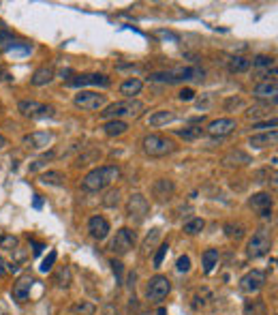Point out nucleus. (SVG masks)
Returning a JSON list of instances; mask_svg holds the SVG:
<instances>
[{"instance_id":"nucleus-7","label":"nucleus","mask_w":278,"mask_h":315,"mask_svg":"<svg viewBox=\"0 0 278 315\" xmlns=\"http://www.w3.org/2000/svg\"><path fill=\"white\" fill-rule=\"evenodd\" d=\"M17 109L26 118H47V116H54V107L39 101H19Z\"/></svg>"},{"instance_id":"nucleus-1","label":"nucleus","mask_w":278,"mask_h":315,"mask_svg":"<svg viewBox=\"0 0 278 315\" xmlns=\"http://www.w3.org/2000/svg\"><path fill=\"white\" fill-rule=\"evenodd\" d=\"M118 178H120V167L118 165H101V167H96V170H92L90 174H86V178H83V182H81V189L90 191V193L103 191L105 186L116 182Z\"/></svg>"},{"instance_id":"nucleus-41","label":"nucleus","mask_w":278,"mask_h":315,"mask_svg":"<svg viewBox=\"0 0 278 315\" xmlns=\"http://www.w3.org/2000/svg\"><path fill=\"white\" fill-rule=\"evenodd\" d=\"M112 270H114V274H116V281L122 283V264L118 260H112Z\"/></svg>"},{"instance_id":"nucleus-35","label":"nucleus","mask_w":278,"mask_h":315,"mask_svg":"<svg viewBox=\"0 0 278 315\" xmlns=\"http://www.w3.org/2000/svg\"><path fill=\"white\" fill-rule=\"evenodd\" d=\"M69 281H71V274H69V268H60V270H58V274H56V283H58V285H64V287H67L69 285Z\"/></svg>"},{"instance_id":"nucleus-12","label":"nucleus","mask_w":278,"mask_h":315,"mask_svg":"<svg viewBox=\"0 0 278 315\" xmlns=\"http://www.w3.org/2000/svg\"><path fill=\"white\" fill-rule=\"evenodd\" d=\"M128 217L135 219V221H144L148 210H150V204H148V199L141 195V193H135V195H131V199H128Z\"/></svg>"},{"instance_id":"nucleus-47","label":"nucleus","mask_w":278,"mask_h":315,"mask_svg":"<svg viewBox=\"0 0 278 315\" xmlns=\"http://www.w3.org/2000/svg\"><path fill=\"white\" fill-rule=\"evenodd\" d=\"M159 37H165V39H173V41H178V37H176V35H171V32H165V30H160V32H159Z\"/></svg>"},{"instance_id":"nucleus-18","label":"nucleus","mask_w":278,"mask_h":315,"mask_svg":"<svg viewBox=\"0 0 278 315\" xmlns=\"http://www.w3.org/2000/svg\"><path fill=\"white\" fill-rule=\"evenodd\" d=\"M276 82H263L259 84V86L253 88V94L257 96V99H272L276 101Z\"/></svg>"},{"instance_id":"nucleus-45","label":"nucleus","mask_w":278,"mask_h":315,"mask_svg":"<svg viewBox=\"0 0 278 315\" xmlns=\"http://www.w3.org/2000/svg\"><path fill=\"white\" fill-rule=\"evenodd\" d=\"M32 247H35V251H32V253H35V255H41V253H43V249H45V244H41V242H32Z\"/></svg>"},{"instance_id":"nucleus-34","label":"nucleus","mask_w":278,"mask_h":315,"mask_svg":"<svg viewBox=\"0 0 278 315\" xmlns=\"http://www.w3.org/2000/svg\"><path fill=\"white\" fill-rule=\"evenodd\" d=\"M176 268H178V272H189V270H191V257L189 255H180L178 262H176Z\"/></svg>"},{"instance_id":"nucleus-23","label":"nucleus","mask_w":278,"mask_h":315,"mask_svg":"<svg viewBox=\"0 0 278 315\" xmlns=\"http://www.w3.org/2000/svg\"><path fill=\"white\" fill-rule=\"evenodd\" d=\"M250 206L259 212H266L272 208V197H270L268 193H257V195H253V199H250Z\"/></svg>"},{"instance_id":"nucleus-44","label":"nucleus","mask_w":278,"mask_h":315,"mask_svg":"<svg viewBox=\"0 0 278 315\" xmlns=\"http://www.w3.org/2000/svg\"><path fill=\"white\" fill-rule=\"evenodd\" d=\"M0 43H6V45H11L13 43V37L9 35L6 30H0Z\"/></svg>"},{"instance_id":"nucleus-20","label":"nucleus","mask_w":278,"mask_h":315,"mask_svg":"<svg viewBox=\"0 0 278 315\" xmlns=\"http://www.w3.org/2000/svg\"><path fill=\"white\" fill-rule=\"evenodd\" d=\"M141 88H144L141 80H137V77H131V80H126V82H122V84H120V94L131 96V99H133L135 94H139V92H141Z\"/></svg>"},{"instance_id":"nucleus-26","label":"nucleus","mask_w":278,"mask_h":315,"mask_svg":"<svg viewBox=\"0 0 278 315\" xmlns=\"http://www.w3.org/2000/svg\"><path fill=\"white\" fill-rule=\"evenodd\" d=\"M39 180H41L43 184H51V186H60L64 182V174L62 172H45L39 176Z\"/></svg>"},{"instance_id":"nucleus-16","label":"nucleus","mask_w":278,"mask_h":315,"mask_svg":"<svg viewBox=\"0 0 278 315\" xmlns=\"http://www.w3.org/2000/svg\"><path fill=\"white\" fill-rule=\"evenodd\" d=\"M32 283H35V279H32L30 274L22 276V279H19L15 285H13V298H15L17 302H24L26 298H28V294H30Z\"/></svg>"},{"instance_id":"nucleus-17","label":"nucleus","mask_w":278,"mask_h":315,"mask_svg":"<svg viewBox=\"0 0 278 315\" xmlns=\"http://www.w3.org/2000/svg\"><path fill=\"white\" fill-rule=\"evenodd\" d=\"M51 80H54V71H51V67H39L35 73H32L30 84L32 86H47Z\"/></svg>"},{"instance_id":"nucleus-50","label":"nucleus","mask_w":278,"mask_h":315,"mask_svg":"<svg viewBox=\"0 0 278 315\" xmlns=\"http://www.w3.org/2000/svg\"><path fill=\"white\" fill-rule=\"evenodd\" d=\"M4 272V262H2V257H0V274Z\"/></svg>"},{"instance_id":"nucleus-13","label":"nucleus","mask_w":278,"mask_h":315,"mask_svg":"<svg viewBox=\"0 0 278 315\" xmlns=\"http://www.w3.org/2000/svg\"><path fill=\"white\" fill-rule=\"evenodd\" d=\"M205 131L210 135H214V137H225V135L236 131V120L234 118H218L214 122H210Z\"/></svg>"},{"instance_id":"nucleus-3","label":"nucleus","mask_w":278,"mask_h":315,"mask_svg":"<svg viewBox=\"0 0 278 315\" xmlns=\"http://www.w3.org/2000/svg\"><path fill=\"white\" fill-rule=\"evenodd\" d=\"M146 109V105L137 99H128V101H118V103H112L107 105L105 109L101 112L103 118H112V120H122V118H137L141 116V112Z\"/></svg>"},{"instance_id":"nucleus-15","label":"nucleus","mask_w":278,"mask_h":315,"mask_svg":"<svg viewBox=\"0 0 278 315\" xmlns=\"http://www.w3.org/2000/svg\"><path fill=\"white\" fill-rule=\"evenodd\" d=\"M51 141V133L49 131H32L28 135H24V146L26 148H45Z\"/></svg>"},{"instance_id":"nucleus-11","label":"nucleus","mask_w":278,"mask_h":315,"mask_svg":"<svg viewBox=\"0 0 278 315\" xmlns=\"http://www.w3.org/2000/svg\"><path fill=\"white\" fill-rule=\"evenodd\" d=\"M266 285V272L263 270H250L240 279V289L244 294H257L259 289Z\"/></svg>"},{"instance_id":"nucleus-33","label":"nucleus","mask_w":278,"mask_h":315,"mask_svg":"<svg viewBox=\"0 0 278 315\" xmlns=\"http://www.w3.org/2000/svg\"><path fill=\"white\" fill-rule=\"evenodd\" d=\"M56 257H58V253H56V251H49V255L45 257V260H43V264H41V272H49V270L54 268Z\"/></svg>"},{"instance_id":"nucleus-46","label":"nucleus","mask_w":278,"mask_h":315,"mask_svg":"<svg viewBox=\"0 0 278 315\" xmlns=\"http://www.w3.org/2000/svg\"><path fill=\"white\" fill-rule=\"evenodd\" d=\"M32 206H35L37 210H41L43 208V197L41 195H35V202H32Z\"/></svg>"},{"instance_id":"nucleus-30","label":"nucleus","mask_w":278,"mask_h":315,"mask_svg":"<svg viewBox=\"0 0 278 315\" xmlns=\"http://www.w3.org/2000/svg\"><path fill=\"white\" fill-rule=\"evenodd\" d=\"M17 236H13V234H2L0 236V249H4V251H15L17 249Z\"/></svg>"},{"instance_id":"nucleus-37","label":"nucleus","mask_w":278,"mask_h":315,"mask_svg":"<svg viewBox=\"0 0 278 315\" xmlns=\"http://www.w3.org/2000/svg\"><path fill=\"white\" fill-rule=\"evenodd\" d=\"M253 129H257V131H266V129H270V131H276V118L266 120V122H257V125H253Z\"/></svg>"},{"instance_id":"nucleus-19","label":"nucleus","mask_w":278,"mask_h":315,"mask_svg":"<svg viewBox=\"0 0 278 315\" xmlns=\"http://www.w3.org/2000/svg\"><path fill=\"white\" fill-rule=\"evenodd\" d=\"M278 139V131H270V133H259L250 137V146L253 148H266V146H274Z\"/></svg>"},{"instance_id":"nucleus-40","label":"nucleus","mask_w":278,"mask_h":315,"mask_svg":"<svg viewBox=\"0 0 278 315\" xmlns=\"http://www.w3.org/2000/svg\"><path fill=\"white\" fill-rule=\"evenodd\" d=\"M120 202V191L116 189V191H109L107 193V197H105V206H114V204H118Z\"/></svg>"},{"instance_id":"nucleus-9","label":"nucleus","mask_w":278,"mask_h":315,"mask_svg":"<svg viewBox=\"0 0 278 315\" xmlns=\"http://www.w3.org/2000/svg\"><path fill=\"white\" fill-rule=\"evenodd\" d=\"M107 96L99 94V92H90V90H79L75 94V105L81 109H88V112H94V109H101L105 105Z\"/></svg>"},{"instance_id":"nucleus-52","label":"nucleus","mask_w":278,"mask_h":315,"mask_svg":"<svg viewBox=\"0 0 278 315\" xmlns=\"http://www.w3.org/2000/svg\"><path fill=\"white\" fill-rule=\"evenodd\" d=\"M0 315H6V313H2V311H0Z\"/></svg>"},{"instance_id":"nucleus-32","label":"nucleus","mask_w":278,"mask_h":315,"mask_svg":"<svg viewBox=\"0 0 278 315\" xmlns=\"http://www.w3.org/2000/svg\"><path fill=\"white\" fill-rule=\"evenodd\" d=\"M250 64L257 69H263V67H274V58L272 56H257L255 60H250Z\"/></svg>"},{"instance_id":"nucleus-36","label":"nucleus","mask_w":278,"mask_h":315,"mask_svg":"<svg viewBox=\"0 0 278 315\" xmlns=\"http://www.w3.org/2000/svg\"><path fill=\"white\" fill-rule=\"evenodd\" d=\"M96 157H99V152H96V150H92V152H88V154H81V157L79 159H77V165H90V163H92V161L96 159Z\"/></svg>"},{"instance_id":"nucleus-38","label":"nucleus","mask_w":278,"mask_h":315,"mask_svg":"<svg viewBox=\"0 0 278 315\" xmlns=\"http://www.w3.org/2000/svg\"><path fill=\"white\" fill-rule=\"evenodd\" d=\"M75 311H79L81 315H92L94 305H90V302H79V305H75Z\"/></svg>"},{"instance_id":"nucleus-49","label":"nucleus","mask_w":278,"mask_h":315,"mask_svg":"<svg viewBox=\"0 0 278 315\" xmlns=\"http://www.w3.org/2000/svg\"><path fill=\"white\" fill-rule=\"evenodd\" d=\"M6 144H9V141H6V137H4V135H0V148H4Z\"/></svg>"},{"instance_id":"nucleus-42","label":"nucleus","mask_w":278,"mask_h":315,"mask_svg":"<svg viewBox=\"0 0 278 315\" xmlns=\"http://www.w3.org/2000/svg\"><path fill=\"white\" fill-rule=\"evenodd\" d=\"M159 236H160V229H152V236H148V238H146V244H144V247L148 249L150 244H154V240H157Z\"/></svg>"},{"instance_id":"nucleus-31","label":"nucleus","mask_w":278,"mask_h":315,"mask_svg":"<svg viewBox=\"0 0 278 315\" xmlns=\"http://www.w3.org/2000/svg\"><path fill=\"white\" fill-rule=\"evenodd\" d=\"M167 251H169V244H167V242H163V244H160V247H159L157 255H154V268H160V266H163V260H165Z\"/></svg>"},{"instance_id":"nucleus-21","label":"nucleus","mask_w":278,"mask_h":315,"mask_svg":"<svg viewBox=\"0 0 278 315\" xmlns=\"http://www.w3.org/2000/svg\"><path fill=\"white\" fill-rule=\"evenodd\" d=\"M176 120V114L173 112H167V109H159L150 116V127H163V125H169V122Z\"/></svg>"},{"instance_id":"nucleus-14","label":"nucleus","mask_w":278,"mask_h":315,"mask_svg":"<svg viewBox=\"0 0 278 315\" xmlns=\"http://www.w3.org/2000/svg\"><path fill=\"white\" fill-rule=\"evenodd\" d=\"M88 231H90V236H92L94 240H103V238H107V234H109V223H107V219L101 217V215L92 217V219L88 221Z\"/></svg>"},{"instance_id":"nucleus-5","label":"nucleus","mask_w":278,"mask_h":315,"mask_svg":"<svg viewBox=\"0 0 278 315\" xmlns=\"http://www.w3.org/2000/svg\"><path fill=\"white\" fill-rule=\"evenodd\" d=\"M270 247H272V238H270V234L266 229H259V231L253 234V238H250L246 255L250 257V260H257V257L270 253Z\"/></svg>"},{"instance_id":"nucleus-43","label":"nucleus","mask_w":278,"mask_h":315,"mask_svg":"<svg viewBox=\"0 0 278 315\" xmlns=\"http://www.w3.org/2000/svg\"><path fill=\"white\" fill-rule=\"evenodd\" d=\"M11 80H13V75L9 73V69L0 67V82H11Z\"/></svg>"},{"instance_id":"nucleus-27","label":"nucleus","mask_w":278,"mask_h":315,"mask_svg":"<svg viewBox=\"0 0 278 315\" xmlns=\"http://www.w3.org/2000/svg\"><path fill=\"white\" fill-rule=\"evenodd\" d=\"M248 69H250V60L244 56H234L229 60V71H234V73H244Z\"/></svg>"},{"instance_id":"nucleus-22","label":"nucleus","mask_w":278,"mask_h":315,"mask_svg":"<svg viewBox=\"0 0 278 315\" xmlns=\"http://www.w3.org/2000/svg\"><path fill=\"white\" fill-rule=\"evenodd\" d=\"M103 131H105V135H109V137H116V135H122L128 131V125L124 120H109L103 125Z\"/></svg>"},{"instance_id":"nucleus-48","label":"nucleus","mask_w":278,"mask_h":315,"mask_svg":"<svg viewBox=\"0 0 278 315\" xmlns=\"http://www.w3.org/2000/svg\"><path fill=\"white\" fill-rule=\"evenodd\" d=\"M6 268H9L11 272H17V270H19V266H15V264H6Z\"/></svg>"},{"instance_id":"nucleus-51","label":"nucleus","mask_w":278,"mask_h":315,"mask_svg":"<svg viewBox=\"0 0 278 315\" xmlns=\"http://www.w3.org/2000/svg\"><path fill=\"white\" fill-rule=\"evenodd\" d=\"M157 315H167V311H165V309H163V307H160V309H159V313H157Z\"/></svg>"},{"instance_id":"nucleus-25","label":"nucleus","mask_w":278,"mask_h":315,"mask_svg":"<svg viewBox=\"0 0 278 315\" xmlns=\"http://www.w3.org/2000/svg\"><path fill=\"white\" fill-rule=\"evenodd\" d=\"M203 272L205 274H210L212 270H214V266L218 264V249H208V251H203Z\"/></svg>"},{"instance_id":"nucleus-24","label":"nucleus","mask_w":278,"mask_h":315,"mask_svg":"<svg viewBox=\"0 0 278 315\" xmlns=\"http://www.w3.org/2000/svg\"><path fill=\"white\" fill-rule=\"evenodd\" d=\"M173 189H176V186H173L171 180H157V182H154V195H157L159 199L169 197L173 193Z\"/></svg>"},{"instance_id":"nucleus-2","label":"nucleus","mask_w":278,"mask_h":315,"mask_svg":"<svg viewBox=\"0 0 278 315\" xmlns=\"http://www.w3.org/2000/svg\"><path fill=\"white\" fill-rule=\"evenodd\" d=\"M150 82H165V84H180V82H191V80H203V69L199 67H180L160 71V73H150Z\"/></svg>"},{"instance_id":"nucleus-6","label":"nucleus","mask_w":278,"mask_h":315,"mask_svg":"<svg viewBox=\"0 0 278 315\" xmlns=\"http://www.w3.org/2000/svg\"><path fill=\"white\" fill-rule=\"evenodd\" d=\"M169 292H171V281L163 274L152 276L150 283H148V300L150 302H160L163 298H167Z\"/></svg>"},{"instance_id":"nucleus-8","label":"nucleus","mask_w":278,"mask_h":315,"mask_svg":"<svg viewBox=\"0 0 278 315\" xmlns=\"http://www.w3.org/2000/svg\"><path fill=\"white\" fill-rule=\"evenodd\" d=\"M67 86L69 88H83V86H112V80L107 75H101V73H88V75H75L67 80Z\"/></svg>"},{"instance_id":"nucleus-29","label":"nucleus","mask_w":278,"mask_h":315,"mask_svg":"<svg viewBox=\"0 0 278 315\" xmlns=\"http://www.w3.org/2000/svg\"><path fill=\"white\" fill-rule=\"evenodd\" d=\"M205 227V221L203 219H191L189 223H184V234H189V236H195L199 234Z\"/></svg>"},{"instance_id":"nucleus-39","label":"nucleus","mask_w":278,"mask_h":315,"mask_svg":"<svg viewBox=\"0 0 278 315\" xmlns=\"http://www.w3.org/2000/svg\"><path fill=\"white\" fill-rule=\"evenodd\" d=\"M178 99L180 101H193V99H195V90H193V88H182L178 92Z\"/></svg>"},{"instance_id":"nucleus-10","label":"nucleus","mask_w":278,"mask_h":315,"mask_svg":"<svg viewBox=\"0 0 278 315\" xmlns=\"http://www.w3.org/2000/svg\"><path fill=\"white\" fill-rule=\"evenodd\" d=\"M135 247V231L128 227H122L116 231V238L112 240V251L116 255H124Z\"/></svg>"},{"instance_id":"nucleus-28","label":"nucleus","mask_w":278,"mask_h":315,"mask_svg":"<svg viewBox=\"0 0 278 315\" xmlns=\"http://www.w3.org/2000/svg\"><path fill=\"white\" fill-rule=\"evenodd\" d=\"M176 135H178V137H182V139H186V141H193V139L201 137L203 129L201 127H186V129H178Z\"/></svg>"},{"instance_id":"nucleus-4","label":"nucleus","mask_w":278,"mask_h":315,"mask_svg":"<svg viewBox=\"0 0 278 315\" xmlns=\"http://www.w3.org/2000/svg\"><path fill=\"white\" fill-rule=\"evenodd\" d=\"M144 150L150 157H165V154L173 152V141L163 137V135H146L144 137Z\"/></svg>"}]
</instances>
